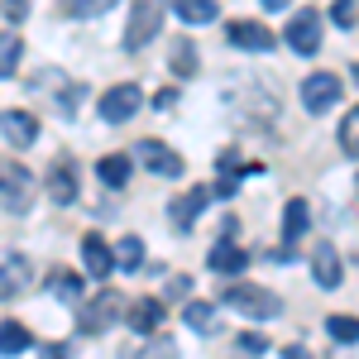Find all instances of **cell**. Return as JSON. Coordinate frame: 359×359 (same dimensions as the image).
<instances>
[{"label":"cell","instance_id":"22","mask_svg":"<svg viewBox=\"0 0 359 359\" xmlns=\"http://www.w3.org/2000/svg\"><path fill=\"white\" fill-rule=\"evenodd\" d=\"M29 345H34V335H29L20 321H5V326H0V355H25Z\"/></svg>","mask_w":359,"mask_h":359},{"label":"cell","instance_id":"16","mask_svg":"<svg viewBox=\"0 0 359 359\" xmlns=\"http://www.w3.org/2000/svg\"><path fill=\"white\" fill-rule=\"evenodd\" d=\"M306 225H311V211H306L302 196H292V201L283 206V240H287V245H292V240H302Z\"/></svg>","mask_w":359,"mask_h":359},{"label":"cell","instance_id":"2","mask_svg":"<svg viewBox=\"0 0 359 359\" xmlns=\"http://www.w3.org/2000/svg\"><path fill=\"white\" fill-rule=\"evenodd\" d=\"M221 302L235 306V311H245V316H259V321L278 316V297L269 292V287H254V283H235V287H225Z\"/></svg>","mask_w":359,"mask_h":359},{"label":"cell","instance_id":"30","mask_svg":"<svg viewBox=\"0 0 359 359\" xmlns=\"http://www.w3.org/2000/svg\"><path fill=\"white\" fill-rule=\"evenodd\" d=\"M331 20L340 29H355V0H335V5H331Z\"/></svg>","mask_w":359,"mask_h":359},{"label":"cell","instance_id":"12","mask_svg":"<svg viewBox=\"0 0 359 359\" xmlns=\"http://www.w3.org/2000/svg\"><path fill=\"white\" fill-rule=\"evenodd\" d=\"M311 273H316L321 287H340V278H345V269H340V249L335 245H316V254H311Z\"/></svg>","mask_w":359,"mask_h":359},{"label":"cell","instance_id":"6","mask_svg":"<svg viewBox=\"0 0 359 359\" xmlns=\"http://www.w3.org/2000/svg\"><path fill=\"white\" fill-rule=\"evenodd\" d=\"M283 39H287V48H292V53L311 57L316 48H321V15H316V10H302V15H292Z\"/></svg>","mask_w":359,"mask_h":359},{"label":"cell","instance_id":"24","mask_svg":"<svg viewBox=\"0 0 359 359\" xmlns=\"http://www.w3.org/2000/svg\"><path fill=\"white\" fill-rule=\"evenodd\" d=\"M48 287H53V297H62V302H82V278L77 273H53Z\"/></svg>","mask_w":359,"mask_h":359},{"label":"cell","instance_id":"19","mask_svg":"<svg viewBox=\"0 0 359 359\" xmlns=\"http://www.w3.org/2000/svg\"><path fill=\"white\" fill-rule=\"evenodd\" d=\"M158 321H163V302H154V297H144V302L130 306V326H135L139 335L158 331Z\"/></svg>","mask_w":359,"mask_h":359},{"label":"cell","instance_id":"32","mask_svg":"<svg viewBox=\"0 0 359 359\" xmlns=\"http://www.w3.org/2000/svg\"><path fill=\"white\" fill-rule=\"evenodd\" d=\"M0 10H5V20H10V25H20V20L29 15V0H0Z\"/></svg>","mask_w":359,"mask_h":359},{"label":"cell","instance_id":"31","mask_svg":"<svg viewBox=\"0 0 359 359\" xmlns=\"http://www.w3.org/2000/svg\"><path fill=\"white\" fill-rule=\"evenodd\" d=\"M235 345H240V355H264V350H269V340H264V335H240V340H235Z\"/></svg>","mask_w":359,"mask_h":359},{"label":"cell","instance_id":"11","mask_svg":"<svg viewBox=\"0 0 359 359\" xmlns=\"http://www.w3.org/2000/svg\"><path fill=\"white\" fill-rule=\"evenodd\" d=\"M0 130H5V139H10L15 149H29V144L39 139V120L29 111H5L0 115Z\"/></svg>","mask_w":359,"mask_h":359},{"label":"cell","instance_id":"1","mask_svg":"<svg viewBox=\"0 0 359 359\" xmlns=\"http://www.w3.org/2000/svg\"><path fill=\"white\" fill-rule=\"evenodd\" d=\"M168 15V0H135L130 5V25H125V48H144L149 39H158Z\"/></svg>","mask_w":359,"mask_h":359},{"label":"cell","instance_id":"5","mask_svg":"<svg viewBox=\"0 0 359 359\" xmlns=\"http://www.w3.org/2000/svg\"><path fill=\"white\" fill-rule=\"evenodd\" d=\"M139 106H144V91L135 82H120L111 86L106 96H101V120H111V125H125V120H135Z\"/></svg>","mask_w":359,"mask_h":359},{"label":"cell","instance_id":"15","mask_svg":"<svg viewBox=\"0 0 359 359\" xmlns=\"http://www.w3.org/2000/svg\"><path fill=\"white\" fill-rule=\"evenodd\" d=\"M111 264L120 269V273H139V269H144V245H139V235H125V240H115Z\"/></svg>","mask_w":359,"mask_h":359},{"label":"cell","instance_id":"10","mask_svg":"<svg viewBox=\"0 0 359 359\" xmlns=\"http://www.w3.org/2000/svg\"><path fill=\"white\" fill-rule=\"evenodd\" d=\"M29 278H34V269H29L25 254H10L5 264H0V302H10V297H20L29 287Z\"/></svg>","mask_w":359,"mask_h":359},{"label":"cell","instance_id":"36","mask_svg":"<svg viewBox=\"0 0 359 359\" xmlns=\"http://www.w3.org/2000/svg\"><path fill=\"white\" fill-rule=\"evenodd\" d=\"M292 0H264V10H287Z\"/></svg>","mask_w":359,"mask_h":359},{"label":"cell","instance_id":"33","mask_svg":"<svg viewBox=\"0 0 359 359\" xmlns=\"http://www.w3.org/2000/svg\"><path fill=\"white\" fill-rule=\"evenodd\" d=\"M139 359H177V345H172V340H158L154 350H144Z\"/></svg>","mask_w":359,"mask_h":359},{"label":"cell","instance_id":"13","mask_svg":"<svg viewBox=\"0 0 359 359\" xmlns=\"http://www.w3.org/2000/svg\"><path fill=\"white\" fill-rule=\"evenodd\" d=\"M206 201H211V187H192L187 196H177V201H172V211H168V216H172L177 230H187V225L201 216V206H206Z\"/></svg>","mask_w":359,"mask_h":359},{"label":"cell","instance_id":"21","mask_svg":"<svg viewBox=\"0 0 359 359\" xmlns=\"http://www.w3.org/2000/svg\"><path fill=\"white\" fill-rule=\"evenodd\" d=\"M96 177H101L106 187H125V182H130V158H125V154L101 158V163H96Z\"/></svg>","mask_w":359,"mask_h":359},{"label":"cell","instance_id":"14","mask_svg":"<svg viewBox=\"0 0 359 359\" xmlns=\"http://www.w3.org/2000/svg\"><path fill=\"white\" fill-rule=\"evenodd\" d=\"M82 264H86V273H91V278H106L115 269V264H111V245H106L101 235H86V240H82Z\"/></svg>","mask_w":359,"mask_h":359},{"label":"cell","instance_id":"8","mask_svg":"<svg viewBox=\"0 0 359 359\" xmlns=\"http://www.w3.org/2000/svg\"><path fill=\"white\" fill-rule=\"evenodd\" d=\"M225 39H230L235 48H245V53H269V48H273V34L259 25V20H230V25H225Z\"/></svg>","mask_w":359,"mask_h":359},{"label":"cell","instance_id":"18","mask_svg":"<svg viewBox=\"0 0 359 359\" xmlns=\"http://www.w3.org/2000/svg\"><path fill=\"white\" fill-rule=\"evenodd\" d=\"M211 269H216V273H240V269H245V249L235 245V240H230V235H225L221 245L211 249Z\"/></svg>","mask_w":359,"mask_h":359},{"label":"cell","instance_id":"35","mask_svg":"<svg viewBox=\"0 0 359 359\" xmlns=\"http://www.w3.org/2000/svg\"><path fill=\"white\" fill-rule=\"evenodd\" d=\"M283 359H311V355H306L302 345H287V350H283Z\"/></svg>","mask_w":359,"mask_h":359},{"label":"cell","instance_id":"20","mask_svg":"<svg viewBox=\"0 0 359 359\" xmlns=\"http://www.w3.org/2000/svg\"><path fill=\"white\" fill-rule=\"evenodd\" d=\"M172 10L182 15V25H211L221 10H216V0H172Z\"/></svg>","mask_w":359,"mask_h":359},{"label":"cell","instance_id":"7","mask_svg":"<svg viewBox=\"0 0 359 359\" xmlns=\"http://www.w3.org/2000/svg\"><path fill=\"white\" fill-rule=\"evenodd\" d=\"M302 106L311 115H326L331 106H340V77L335 72H316L302 82Z\"/></svg>","mask_w":359,"mask_h":359},{"label":"cell","instance_id":"9","mask_svg":"<svg viewBox=\"0 0 359 359\" xmlns=\"http://www.w3.org/2000/svg\"><path fill=\"white\" fill-rule=\"evenodd\" d=\"M135 154H139V163L149 168V172H158V177H182V158L168 149L163 139H144Z\"/></svg>","mask_w":359,"mask_h":359},{"label":"cell","instance_id":"34","mask_svg":"<svg viewBox=\"0 0 359 359\" xmlns=\"http://www.w3.org/2000/svg\"><path fill=\"white\" fill-rule=\"evenodd\" d=\"M82 96H86L82 86H72V91H62V106H67V111H77V106H82Z\"/></svg>","mask_w":359,"mask_h":359},{"label":"cell","instance_id":"17","mask_svg":"<svg viewBox=\"0 0 359 359\" xmlns=\"http://www.w3.org/2000/svg\"><path fill=\"white\" fill-rule=\"evenodd\" d=\"M48 196H53L57 206H67V201L77 196V168L72 163H57L53 172H48Z\"/></svg>","mask_w":359,"mask_h":359},{"label":"cell","instance_id":"4","mask_svg":"<svg viewBox=\"0 0 359 359\" xmlns=\"http://www.w3.org/2000/svg\"><path fill=\"white\" fill-rule=\"evenodd\" d=\"M120 306H125V297H120V292H101V297H91V302L77 311V331H82V335L111 331L115 321H120Z\"/></svg>","mask_w":359,"mask_h":359},{"label":"cell","instance_id":"28","mask_svg":"<svg viewBox=\"0 0 359 359\" xmlns=\"http://www.w3.org/2000/svg\"><path fill=\"white\" fill-rule=\"evenodd\" d=\"M340 149H345L350 158L359 154V111H350L345 120H340Z\"/></svg>","mask_w":359,"mask_h":359},{"label":"cell","instance_id":"23","mask_svg":"<svg viewBox=\"0 0 359 359\" xmlns=\"http://www.w3.org/2000/svg\"><path fill=\"white\" fill-rule=\"evenodd\" d=\"M20 57H25V43H20L15 34H0V77H15Z\"/></svg>","mask_w":359,"mask_h":359},{"label":"cell","instance_id":"29","mask_svg":"<svg viewBox=\"0 0 359 359\" xmlns=\"http://www.w3.org/2000/svg\"><path fill=\"white\" fill-rule=\"evenodd\" d=\"M172 72H177V77H192L196 72V48L192 43H177V48H172Z\"/></svg>","mask_w":359,"mask_h":359},{"label":"cell","instance_id":"25","mask_svg":"<svg viewBox=\"0 0 359 359\" xmlns=\"http://www.w3.org/2000/svg\"><path fill=\"white\" fill-rule=\"evenodd\" d=\"M182 316H187L192 331H211V326H216V306H211V302H187V306H182Z\"/></svg>","mask_w":359,"mask_h":359},{"label":"cell","instance_id":"26","mask_svg":"<svg viewBox=\"0 0 359 359\" xmlns=\"http://www.w3.org/2000/svg\"><path fill=\"white\" fill-rule=\"evenodd\" d=\"M115 0H67V15L72 20H96V15H106Z\"/></svg>","mask_w":359,"mask_h":359},{"label":"cell","instance_id":"3","mask_svg":"<svg viewBox=\"0 0 359 359\" xmlns=\"http://www.w3.org/2000/svg\"><path fill=\"white\" fill-rule=\"evenodd\" d=\"M0 206L15 211V216H25L34 206V177L20 163H0Z\"/></svg>","mask_w":359,"mask_h":359},{"label":"cell","instance_id":"27","mask_svg":"<svg viewBox=\"0 0 359 359\" xmlns=\"http://www.w3.org/2000/svg\"><path fill=\"white\" fill-rule=\"evenodd\" d=\"M326 331H331L340 345H355V340H359V321H355V316H331Z\"/></svg>","mask_w":359,"mask_h":359}]
</instances>
